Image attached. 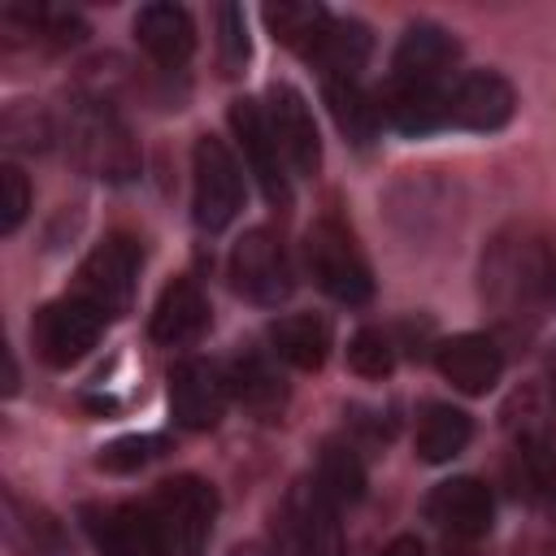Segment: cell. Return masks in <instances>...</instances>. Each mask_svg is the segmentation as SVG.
I'll list each match as a JSON object with an SVG mask.
<instances>
[{
  "label": "cell",
  "mask_w": 556,
  "mask_h": 556,
  "mask_svg": "<svg viewBox=\"0 0 556 556\" xmlns=\"http://www.w3.org/2000/svg\"><path fill=\"white\" fill-rule=\"evenodd\" d=\"M65 152L78 169L104 178V182H130L139 174V143L122 113L100 96H74L61 117Z\"/></svg>",
  "instance_id": "1"
},
{
  "label": "cell",
  "mask_w": 556,
  "mask_h": 556,
  "mask_svg": "<svg viewBox=\"0 0 556 556\" xmlns=\"http://www.w3.org/2000/svg\"><path fill=\"white\" fill-rule=\"evenodd\" d=\"M547 261L552 252L530 235H504L491 243V256L482 261V291L508 326L521 330V317H534V308L547 304Z\"/></svg>",
  "instance_id": "2"
},
{
  "label": "cell",
  "mask_w": 556,
  "mask_h": 556,
  "mask_svg": "<svg viewBox=\"0 0 556 556\" xmlns=\"http://www.w3.org/2000/svg\"><path fill=\"white\" fill-rule=\"evenodd\" d=\"M274 556H343L339 504L308 478L295 482L269 526Z\"/></svg>",
  "instance_id": "3"
},
{
  "label": "cell",
  "mask_w": 556,
  "mask_h": 556,
  "mask_svg": "<svg viewBox=\"0 0 556 556\" xmlns=\"http://www.w3.org/2000/svg\"><path fill=\"white\" fill-rule=\"evenodd\" d=\"M304 265L313 282L339 300V304H365L374 295V274L369 261L356 243V235L339 217H317L304 235Z\"/></svg>",
  "instance_id": "4"
},
{
  "label": "cell",
  "mask_w": 556,
  "mask_h": 556,
  "mask_svg": "<svg viewBox=\"0 0 556 556\" xmlns=\"http://www.w3.org/2000/svg\"><path fill=\"white\" fill-rule=\"evenodd\" d=\"M148 513L156 521V534L165 543V556H200L213 521H217V491L204 478H169L148 500Z\"/></svg>",
  "instance_id": "5"
},
{
  "label": "cell",
  "mask_w": 556,
  "mask_h": 556,
  "mask_svg": "<svg viewBox=\"0 0 556 556\" xmlns=\"http://www.w3.org/2000/svg\"><path fill=\"white\" fill-rule=\"evenodd\" d=\"M243 165L226 139L200 135L191 152V213L204 230H226L243 208Z\"/></svg>",
  "instance_id": "6"
},
{
  "label": "cell",
  "mask_w": 556,
  "mask_h": 556,
  "mask_svg": "<svg viewBox=\"0 0 556 556\" xmlns=\"http://www.w3.org/2000/svg\"><path fill=\"white\" fill-rule=\"evenodd\" d=\"M104 321H109V313L100 304H91L87 295L74 291V295L52 300V304H43L35 313L30 343H35V352H39L43 365L65 369V365H78L96 348V339L104 334Z\"/></svg>",
  "instance_id": "7"
},
{
  "label": "cell",
  "mask_w": 556,
  "mask_h": 556,
  "mask_svg": "<svg viewBox=\"0 0 556 556\" xmlns=\"http://www.w3.org/2000/svg\"><path fill=\"white\" fill-rule=\"evenodd\" d=\"M230 282L252 304H265V308L282 304L295 291V274H291V261H287V248L278 243V235L248 230L230 248Z\"/></svg>",
  "instance_id": "8"
},
{
  "label": "cell",
  "mask_w": 556,
  "mask_h": 556,
  "mask_svg": "<svg viewBox=\"0 0 556 556\" xmlns=\"http://www.w3.org/2000/svg\"><path fill=\"white\" fill-rule=\"evenodd\" d=\"M139 243L130 235H104L91 256L78 269V295H87L91 304H100L109 317L122 313L135 295V278H139Z\"/></svg>",
  "instance_id": "9"
},
{
  "label": "cell",
  "mask_w": 556,
  "mask_h": 556,
  "mask_svg": "<svg viewBox=\"0 0 556 556\" xmlns=\"http://www.w3.org/2000/svg\"><path fill=\"white\" fill-rule=\"evenodd\" d=\"M230 404V378L204 356H187L169 369V413L187 430H208Z\"/></svg>",
  "instance_id": "10"
},
{
  "label": "cell",
  "mask_w": 556,
  "mask_h": 556,
  "mask_svg": "<svg viewBox=\"0 0 556 556\" xmlns=\"http://www.w3.org/2000/svg\"><path fill=\"white\" fill-rule=\"evenodd\" d=\"M513 109H517L513 83L495 70H469V74H456L447 83V126L486 135V130L508 126Z\"/></svg>",
  "instance_id": "11"
},
{
  "label": "cell",
  "mask_w": 556,
  "mask_h": 556,
  "mask_svg": "<svg viewBox=\"0 0 556 556\" xmlns=\"http://www.w3.org/2000/svg\"><path fill=\"white\" fill-rule=\"evenodd\" d=\"M265 117L274 126V139L282 148L287 169L300 178H313L321 169V139H317V122H313L308 100L291 83H274L265 96Z\"/></svg>",
  "instance_id": "12"
},
{
  "label": "cell",
  "mask_w": 556,
  "mask_h": 556,
  "mask_svg": "<svg viewBox=\"0 0 556 556\" xmlns=\"http://www.w3.org/2000/svg\"><path fill=\"white\" fill-rule=\"evenodd\" d=\"M230 130L243 148V161L248 169L256 174L261 191L274 200V204H287L291 200V182H287V161H282V148L274 139V126L265 117V104L261 100H235L230 104Z\"/></svg>",
  "instance_id": "13"
},
{
  "label": "cell",
  "mask_w": 556,
  "mask_h": 556,
  "mask_svg": "<svg viewBox=\"0 0 556 556\" xmlns=\"http://www.w3.org/2000/svg\"><path fill=\"white\" fill-rule=\"evenodd\" d=\"M460 56V43L452 30L434 22H417L400 35L395 56H391V83L400 87H447V74Z\"/></svg>",
  "instance_id": "14"
},
{
  "label": "cell",
  "mask_w": 556,
  "mask_h": 556,
  "mask_svg": "<svg viewBox=\"0 0 556 556\" xmlns=\"http://www.w3.org/2000/svg\"><path fill=\"white\" fill-rule=\"evenodd\" d=\"M83 521L100 556H165L148 504H96Z\"/></svg>",
  "instance_id": "15"
},
{
  "label": "cell",
  "mask_w": 556,
  "mask_h": 556,
  "mask_svg": "<svg viewBox=\"0 0 556 556\" xmlns=\"http://www.w3.org/2000/svg\"><path fill=\"white\" fill-rule=\"evenodd\" d=\"M426 521L452 539H482L495 521V500L478 478H447L426 495Z\"/></svg>",
  "instance_id": "16"
},
{
  "label": "cell",
  "mask_w": 556,
  "mask_h": 556,
  "mask_svg": "<svg viewBox=\"0 0 556 556\" xmlns=\"http://www.w3.org/2000/svg\"><path fill=\"white\" fill-rule=\"evenodd\" d=\"M434 361L439 374L465 395H486L504 374V352L491 334H452L439 343Z\"/></svg>",
  "instance_id": "17"
},
{
  "label": "cell",
  "mask_w": 556,
  "mask_h": 556,
  "mask_svg": "<svg viewBox=\"0 0 556 556\" xmlns=\"http://www.w3.org/2000/svg\"><path fill=\"white\" fill-rule=\"evenodd\" d=\"M135 39L161 70H182L195 52V22L182 4H143L135 13Z\"/></svg>",
  "instance_id": "18"
},
{
  "label": "cell",
  "mask_w": 556,
  "mask_h": 556,
  "mask_svg": "<svg viewBox=\"0 0 556 556\" xmlns=\"http://www.w3.org/2000/svg\"><path fill=\"white\" fill-rule=\"evenodd\" d=\"M204 330H208V300H204L200 282L174 278V282L161 291L156 308H152V339H156L161 348H187V343H195Z\"/></svg>",
  "instance_id": "19"
},
{
  "label": "cell",
  "mask_w": 556,
  "mask_h": 556,
  "mask_svg": "<svg viewBox=\"0 0 556 556\" xmlns=\"http://www.w3.org/2000/svg\"><path fill=\"white\" fill-rule=\"evenodd\" d=\"M4 543L17 552V556H70V539L61 530V521L22 500V495H4Z\"/></svg>",
  "instance_id": "20"
},
{
  "label": "cell",
  "mask_w": 556,
  "mask_h": 556,
  "mask_svg": "<svg viewBox=\"0 0 556 556\" xmlns=\"http://www.w3.org/2000/svg\"><path fill=\"white\" fill-rule=\"evenodd\" d=\"M382 122H391L404 135H430L447 126V87H400L387 83V91L378 96Z\"/></svg>",
  "instance_id": "21"
},
{
  "label": "cell",
  "mask_w": 556,
  "mask_h": 556,
  "mask_svg": "<svg viewBox=\"0 0 556 556\" xmlns=\"http://www.w3.org/2000/svg\"><path fill=\"white\" fill-rule=\"evenodd\" d=\"M269 352L295 369H321L330 356V321L321 313H287L269 326Z\"/></svg>",
  "instance_id": "22"
},
{
  "label": "cell",
  "mask_w": 556,
  "mask_h": 556,
  "mask_svg": "<svg viewBox=\"0 0 556 556\" xmlns=\"http://www.w3.org/2000/svg\"><path fill=\"white\" fill-rule=\"evenodd\" d=\"M226 378H230V400H239L248 413H256V417H265V421H269L274 413H282L287 387H282V374L274 369L269 356L243 352V356L226 369Z\"/></svg>",
  "instance_id": "23"
},
{
  "label": "cell",
  "mask_w": 556,
  "mask_h": 556,
  "mask_svg": "<svg viewBox=\"0 0 556 556\" xmlns=\"http://www.w3.org/2000/svg\"><path fill=\"white\" fill-rule=\"evenodd\" d=\"M321 96L330 104V117L334 126L352 139V143H369L382 126V109H378V96H369L361 87V78H321Z\"/></svg>",
  "instance_id": "24"
},
{
  "label": "cell",
  "mask_w": 556,
  "mask_h": 556,
  "mask_svg": "<svg viewBox=\"0 0 556 556\" xmlns=\"http://www.w3.org/2000/svg\"><path fill=\"white\" fill-rule=\"evenodd\" d=\"M473 439V417L452 404H430L417 421V456L430 465L456 460Z\"/></svg>",
  "instance_id": "25"
},
{
  "label": "cell",
  "mask_w": 556,
  "mask_h": 556,
  "mask_svg": "<svg viewBox=\"0 0 556 556\" xmlns=\"http://www.w3.org/2000/svg\"><path fill=\"white\" fill-rule=\"evenodd\" d=\"M369 48H374V39H369V30H365L361 22H352V17H330V26H326V35L317 39V48H313L308 61L321 65V78H356L361 65L369 61Z\"/></svg>",
  "instance_id": "26"
},
{
  "label": "cell",
  "mask_w": 556,
  "mask_h": 556,
  "mask_svg": "<svg viewBox=\"0 0 556 556\" xmlns=\"http://www.w3.org/2000/svg\"><path fill=\"white\" fill-rule=\"evenodd\" d=\"M265 26L274 30L278 43H287V48L313 56L317 39H321L326 26H330V13H326L321 4H308V0H282V4H269V9H265Z\"/></svg>",
  "instance_id": "27"
},
{
  "label": "cell",
  "mask_w": 556,
  "mask_h": 556,
  "mask_svg": "<svg viewBox=\"0 0 556 556\" xmlns=\"http://www.w3.org/2000/svg\"><path fill=\"white\" fill-rule=\"evenodd\" d=\"M313 482L343 508V504H356L365 495V465L356 456V447L348 443H326L321 456H317V469H313Z\"/></svg>",
  "instance_id": "28"
},
{
  "label": "cell",
  "mask_w": 556,
  "mask_h": 556,
  "mask_svg": "<svg viewBox=\"0 0 556 556\" xmlns=\"http://www.w3.org/2000/svg\"><path fill=\"white\" fill-rule=\"evenodd\" d=\"M517 456H521V486H526V495H534L547 508H556V430L534 434Z\"/></svg>",
  "instance_id": "29"
},
{
  "label": "cell",
  "mask_w": 556,
  "mask_h": 556,
  "mask_svg": "<svg viewBox=\"0 0 556 556\" xmlns=\"http://www.w3.org/2000/svg\"><path fill=\"white\" fill-rule=\"evenodd\" d=\"M348 365L361 374V378H387L395 369V339L378 326H365L352 334L348 343Z\"/></svg>",
  "instance_id": "30"
},
{
  "label": "cell",
  "mask_w": 556,
  "mask_h": 556,
  "mask_svg": "<svg viewBox=\"0 0 556 556\" xmlns=\"http://www.w3.org/2000/svg\"><path fill=\"white\" fill-rule=\"evenodd\" d=\"M217 52H222V70L226 74H239L248 65V22H243V9L239 4H222L217 9Z\"/></svg>",
  "instance_id": "31"
},
{
  "label": "cell",
  "mask_w": 556,
  "mask_h": 556,
  "mask_svg": "<svg viewBox=\"0 0 556 556\" xmlns=\"http://www.w3.org/2000/svg\"><path fill=\"white\" fill-rule=\"evenodd\" d=\"M161 447H165L161 434H126V439H117V443H109L100 452V469H109V473H135L148 460H156Z\"/></svg>",
  "instance_id": "32"
},
{
  "label": "cell",
  "mask_w": 556,
  "mask_h": 556,
  "mask_svg": "<svg viewBox=\"0 0 556 556\" xmlns=\"http://www.w3.org/2000/svg\"><path fill=\"white\" fill-rule=\"evenodd\" d=\"M26 213H30V182L13 161H4L0 165V235H13L26 222Z\"/></svg>",
  "instance_id": "33"
},
{
  "label": "cell",
  "mask_w": 556,
  "mask_h": 556,
  "mask_svg": "<svg viewBox=\"0 0 556 556\" xmlns=\"http://www.w3.org/2000/svg\"><path fill=\"white\" fill-rule=\"evenodd\" d=\"M382 556H430V552H426L417 539H408V534H404V539H395V543H391Z\"/></svg>",
  "instance_id": "34"
},
{
  "label": "cell",
  "mask_w": 556,
  "mask_h": 556,
  "mask_svg": "<svg viewBox=\"0 0 556 556\" xmlns=\"http://www.w3.org/2000/svg\"><path fill=\"white\" fill-rule=\"evenodd\" d=\"M543 382H547V395L556 400V343L543 352Z\"/></svg>",
  "instance_id": "35"
},
{
  "label": "cell",
  "mask_w": 556,
  "mask_h": 556,
  "mask_svg": "<svg viewBox=\"0 0 556 556\" xmlns=\"http://www.w3.org/2000/svg\"><path fill=\"white\" fill-rule=\"evenodd\" d=\"M547 304H556V256L547 261Z\"/></svg>",
  "instance_id": "36"
}]
</instances>
